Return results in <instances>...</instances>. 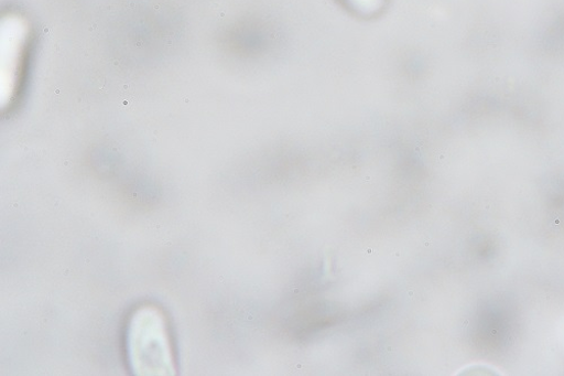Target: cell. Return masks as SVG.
<instances>
[{
	"label": "cell",
	"mask_w": 564,
	"mask_h": 376,
	"mask_svg": "<svg viewBox=\"0 0 564 376\" xmlns=\"http://www.w3.org/2000/svg\"><path fill=\"white\" fill-rule=\"evenodd\" d=\"M127 355L135 375L167 376L175 374V361L166 316L153 305L139 307L130 315Z\"/></svg>",
	"instance_id": "cell-1"
},
{
	"label": "cell",
	"mask_w": 564,
	"mask_h": 376,
	"mask_svg": "<svg viewBox=\"0 0 564 376\" xmlns=\"http://www.w3.org/2000/svg\"><path fill=\"white\" fill-rule=\"evenodd\" d=\"M341 2L360 17L372 18L384 10L387 0H341Z\"/></svg>",
	"instance_id": "cell-2"
}]
</instances>
